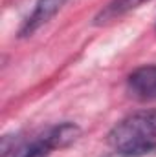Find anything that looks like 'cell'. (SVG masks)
<instances>
[{"instance_id": "6da1fadb", "label": "cell", "mask_w": 156, "mask_h": 157, "mask_svg": "<svg viewBox=\"0 0 156 157\" xmlns=\"http://www.w3.org/2000/svg\"><path fill=\"white\" fill-rule=\"evenodd\" d=\"M107 143L117 157H142L156 150V110L134 112L109 132Z\"/></svg>"}, {"instance_id": "7a4b0ae2", "label": "cell", "mask_w": 156, "mask_h": 157, "mask_svg": "<svg viewBox=\"0 0 156 157\" xmlns=\"http://www.w3.org/2000/svg\"><path fill=\"white\" fill-rule=\"evenodd\" d=\"M81 135V128L74 122H61L46 128L30 141H18L9 157H50L53 150L74 144Z\"/></svg>"}, {"instance_id": "3957f363", "label": "cell", "mask_w": 156, "mask_h": 157, "mask_svg": "<svg viewBox=\"0 0 156 157\" xmlns=\"http://www.w3.org/2000/svg\"><path fill=\"white\" fill-rule=\"evenodd\" d=\"M127 86L132 97L140 101H154L156 99V64H147L136 68L129 78Z\"/></svg>"}, {"instance_id": "277c9868", "label": "cell", "mask_w": 156, "mask_h": 157, "mask_svg": "<svg viewBox=\"0 0 156 157\" xmlns=\"http://www.w3.org/2000/svg\"><path fill=\"white\" fill-rule=\"evenodd\" d=\"M68 0H39L33 7V11L28 15V18L24 20L18 35L20 37H30L33 35L39 28H42L44 24H48L66 4Z\"/></svg>"}, {"instance_id": "5b68a950", "label": "cell", "mask_w": 156, "mask_h": 157, "mask_svg": "<svg viewBox=\"0 0 156 157\" xmlns=\"http://www.w3.org/2000/svg\"><path fill=\"white\" fill-rule=\"evenodd\" d=\"M149 0H110L99 13L97 17L94 18V24L97 26H103V24H109V22H114L117 18H121L123 15L138 9L142 4H145Z\"/></svg>"}]
</instances>
